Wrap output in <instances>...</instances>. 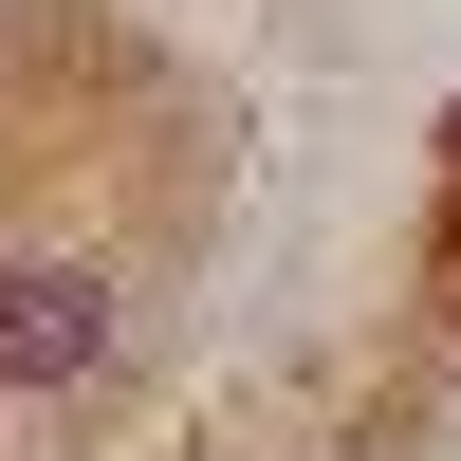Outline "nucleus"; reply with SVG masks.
<instances>
[{"label": "nucleus", "instance_id": "obj_1", "mask_svg": "<svg viewBox=\"0 0 461 461\" xmlns=\"http://www.w3.org/2000/svg\"><path fill=\"white\" fill-rule=\"evenodd\" d=\"M111 369V277L93 258H0V388H93Z\"/></svg>", "mask_w": 461, "mask_h": 461}]
</instances>
